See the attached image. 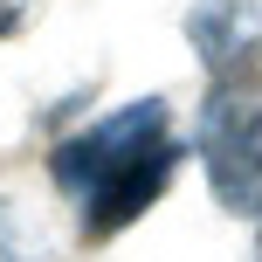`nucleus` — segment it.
Masks as SVG:
<instances>
[{
  "label": "nucleus",
  "mask_w": 262,
  "mask_h": 262,
  "mask_svg": "<svg viewBox=\"0 0 262 262\" xmlns=\"http://www.w3.org/2000/svg\"><path fill=\"white\" fill-rule=\"evenodd\" d=\"M166 145H172V104L166 97H131V104L104 111V118H90L83 131H69V138L49 145V180L83 207L97 186L124 180L131 166L159 159Z\"/></svg>",
  "instance_id": "obj_1"
},
{
  "label": "nucleus",
  "mask_w": 262,
  "mask_h": 262,
  "mask_svg": "<svg viewBox=\"0 0 262 262\" xmlns=\"http://www.w3.org/2000/svg\"><path fill=\"white\" fill-rule=\"evenodd\" d=\"M207 193L235 221H262V83H214L193 124Z\"/></svg>",
  "instance_id": "obj_2"
},
{
  "label": "nucleus",
  "mask_w": 262,
  "mask_h": 262,
  "mask_svg": "<svg viewBox=\"0 0 262 262\" xmlns=\"http://www.w3.org/2000/svg\"><path fill=\"white\" fill-rule=\"evenodd\" d=\"M207 83H262V0H200L186 14Z\"/></svg>",
  "instance_id": "obj_3"
},
{
  "label": "nucleus",
  "mask_w": 262,
  "mask_h": 262,
  "mask_svg": "<svg viewBox=\"0 0 262 262\" xmlns=\"http://www.w3.org/2000/svg\"><path fill=\"white\" fill-rule=\"evenodd\" d=\"M0 262H55V235L21 193H0Z\"/></svg>",
  "instance_id": "obj_4"
},
{
  "label": "nucleus",
  "mask_w": 262,
  "mask_h": 262,
  "mask_svg": "<svg viewBox=\"0 0 262 262\" xmlns=\"http://www.w3.org/2000/svg\"><path fill=\"white\" fill-rule=\"evenodd\" d=\"M35 7H41V0H0V41H7V35H21Z\"/></svg>",
  "instance_id": "obj_5"
},
{
  "label": "nucleus",
  "mask_w": 262,
  "mask_h": 262,
  "mask_svg": "<svg viewBox=\"0 0 262 262\" xmlns=\"http://www.w3.org/2000/svg\"><path fill=\"white\" fill-rule=\"evenodd\" d=\"M255 262H262V228H255Z\"/></svg>",
  "instance_id": "obj_6"
}]
</instances>
